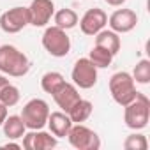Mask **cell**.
I'll list each match as a JSON object with an SVG mask.
<instances>
[{
	"label": "cell",
	"instance_id": "1",
	"mask_svg": "<svg viewBox=\"0 0 150 150\" xmlns=\"http://www.w3.org/2000/svg\"><path fill=\"white\" fill-rule=\"evenodd\" d=\"M30 71L28 57L13 44L0 46V72L13 78H23Z\"/></svg>",
	"mask_w": 150,
	"mask_h": 150
},
{
	"label": "cell",
	"instance_id": "2",
	"mask_svg": "<svg viewBox=\"0 0 150 150\" xmlns=\"http://www.w3.org/2000/svg\"><path fill=\"white\" fill-rule=\"evenodd\" d=\"M150 120V101L145 94L138 92L136 97L124 106V122L132 131H141Z\"/></svg>",
	"mask_w": 150,
	"mask_h": 150
},
{
	"label": "cell",
	"instance_id": "3",
	"mask_svg": "<svg viewBox=\"0 0 150 150\" xmlns=\"http://www.w3.org/2000/svg\"><path fill=\"white\" fill-rule=\"evenodd\" d=\"M108 87H110V94H111L113 101L117 104H120L122 108L125 104H129L138 94L136 83H134V80L131 76V72H125V71L115 72L108 81Z\"/></svg>",
	"mask_w": 150,
	"mask_h": 150
},
{
	"label": "cell",
	"instance_id": "4",
	"mask_svg": "<svg viewBox=\"0 0 150 150\" xmlns=\"http://www.w3.org/2000/svg\"><path fill=\"white\" fill-rule=\"evenodd\" d=\"M42 48L51 57L62 58V57L69 55V51H71V39L64 28L53 25V27H48L42 34Z\"/></svg>",
	"mask_w": 150,
	"mask_h": 150
},
{
	"label": "cell",
	"instance_id": "5",
	"mask_svg": "<svg viewBox=\"0 0 150 150\" xmlns=\"http://www.w3.org/2000/svg\"><path fill=\"white\" fill-rule=\"evenodd\" d=\"M20 117H21L27 129H30V131L42 129L48 122V117H50V106L44 99H30L23 106Z\"/></svg>",
	"mask_w": 150,
	"mask_h": 150
},
{
	"label": "cell",
	"instance_id": "6",
	"mask_svg": "<svg viewBox=\"0 0 150 150\" xmlns=\"http://www.w3.org/2000/svg\"><path fill=\"white\" fill-rule=\"evenodd\" d=\"M67 139L71 146L76 150H99L101 148V138L96 131L83 124H72V127L67 132Z\"/></svg>",
	"mask_w": 150,
	"mask_h": 150
},
{
	"label": "cell",
	"instance_id": "7",
	"mask_svg": "<svg viewBox=\"0 0 150 150\" xmlns=\"http://www.w3.org/2000/svg\"><path fill=\"white\" fill-rule=\"evenodd\" d=\"M71 80L78 88L88 90L97 83V67L90 62V58H78L72 65Z\"/></svg>",
	"mask_w": 150,
	"mask_h": 150
},
{
	"label": "cell",
	"instance_id": "8",
	"mask_svg": "<svg viewBox=\"0 0 150 150\" xmlns=\"http://www.w3.org/2000/svg\"><path fill=\"white\" fill-rule=\"evenodd\" d=\"M28 25H30L28 7L18 6V7H13V9L2 13V16H0V28L6 34H18Z\"/></svg>",
	"mask_w": 150,
	"mask_h": 150
},
{
	"label": "cell",
	"instance_id": "9",
	"mask_svg": "<svg viewBox=\"0 0 150 150\" xmlns=\"http://www.w3.org/2000/svg\"><path fill=\"white\" fill-rule=\"evenodd\" d=\"M28 14L32 27H46L55 14L53 0H32L28 6Z\"/></svg>",
	"mask_w": 150,
	"mask_h": 150
},
{
	"label": "cell",
	"instance_id": "10",
	"mask_svg": "<svg viewBox=\"0 0 150 150\" xmlns=\"http://www.w3.org/2000/svg\"><path fill=\"white\" fill-rule=\"evenodd\" d=\"M78 23L85 35H96L108 25V14L99 7H92L81 16V20Z\"/></svg>",
	"mask_w": 150,
	"mask_h": 150
},
{
	"label": "cell",
	"instance_id": "11",
	"mask_svg": "<svg viewBox=\"0 0 150 150\" xmlns=\"http://www.w3.org/2000/svg\"><path fill=\"white\" fill-rule=\"evenodd\" d=\"M108 25H110V30H113L117 34H127L136 28L138 14L132 9H117L108 18Z\"/></svg>",
	"mask_w": 150,
	"mask_h": 150
},
{
	"label": "cell",
	"instance_id": "12",
	"mask_svg": "<svg viewBox=\"0 0 150 150\" xmlns=\"http://www.w3.org/2000/svg\"><path fill=\"white\" fill-rule=\"evenodd\" d=\"M23 148L27 150H51L57 146V138L51 132H46L42 129L30 131L28 134H23Z\"/></svg>",
	"mask_w": 150,
	"mask_h": 150
},
{
	"label": "cell",
	"instance_id": "13",
	"mask_svg": "<svg viewBox=\"0 0 150 150\" xmlns=\"http://www.w3.org/2000/svg\"><path fill=\"white\" fill-rule=\"evenodd\" d=\"M53 99H55L57 106L60 108V111H65V113H67L74 104H76V103L81 99V96H80L76 85L65 81V83L53 94Z\"/></svg>",
	"mask_w": 150,
	"mask_h": 150
},
{
	"label": "cell",
	"instance_id": "14",
	"mask_svg": "<svg viewBox=\"0 0 150 150\" xmlns=\"http://www.w3.org/2000/svg\"><path fill=\"white\" fill-rule=\"evenodd\" d=\"M46 125L50 127V132L55 138H65L69 129L72 127V122H71V118L65 111H53V113L50 111Z\"/></svg>",
	"mask_w": 150,
	"mask_h": 150
},
{
	"label": "cell",
	"instance_id": "15",
	"mask_svg": "<svg viewBox=\"0 0 150 150\" xmlns=\"http://www.w3.org/2000/svg\"><path fill=\"white\" fill-rule=\"evenodd\" d=\"M94 37H96V46H101V48L108 50L111 55H117V53L120 51L122 41H120V37H118L117 32H113V30H110V28H108V30L103 28V30L97 32Z\"/></svg>",
	"mask_w": 150,
	"mask_h": 150
},
{
	"label": "cell",
	"instance_id": "16",
	"mask_svg": "<svg viewBox=\"0 0 150 150\" xmlns=\"http://www.w3.org/2000/svg\"><path fill=\"white\" fill-rule=\"evenodd\" d=\"M2 129H4V136L7 139H20V138H23V134L27 131L20 115H7V118L2 124Z\"/></svg>",
	"mask_w": 150,
	"mask_h": 150
},
{
	"label": "cell",
	"instance_id": "17",
	"mask_svg": "<svg viewBox=\"0 0 150 150\" xmlns=\"http://www.w3.org/2000/svg\"><path fill=\"white\" fill-rule=\"evenodd\" d=\"M92 111H94V104L90 101H87V99H80L67 111V115H69L72 124H83V122H87L90 118Z\"/></svg>",
	"mask_w": 150,
	"mask_h": 150
},
{
	"label": "cell",
	"instance_id": "18",
	"mask_svg": "<svg viewBox=\"0 0 150 150\" xmlns=\"http://www.w3.org/2000/svg\"><path fill=\"white\" fill-rule=\"evenodd\" d=\"M53 21L57 27L64 28V30H71L78 25L80 21V16L76 14V11H72L69 7H64V9H58L55 14H53Z\"/></svg>",
	"mask_w": 150,
	"mask_h": 150
},
{
	"label": "cell",
	"instance_id": "19",
	"mask_svg": "<svg viewBox=\"0 0 150 150\" xmlns=\"http://www.w3.org/2000/svg\"><path fill=\"white\" fill-rule=\"evenodd\" d=\"M64 83H65V78L62 76L58 71H50V72H46L44 76L41 78V88L46 94H50V96H53Z\"/></svg>",
	"mask_w": 150,
	"mask_h": 150
},
{
	"label": "cell",
	"instance_id": "20",
	"mask_svg": "<svg viewBox=\"0 0 150 150\" xmlns=\"http://www.w3.org/2000/svg\"><path fill=\"white\" fill-rule=\"evenodd\" d=\"M113 57H115V55H111L108 50H104V48H101V46H96V44H94V48L90 50V55H88L90 62H92L97 69H106V67H110L111 62H113Z\"/></svg>",
	"mask_w": 150,
	"mask_h": 150
},
{
	"label": "cell",
	"instance_id": "21",
	"mask_svg": "<svg viewBox=\"0 0 150 150\" xmlns=\"http://www.w3.org/2000/svg\"><path fill=\"white\" fill-rule=\"evenodd\" d=\"M132 80H134V83H139V85H148L150 83V60H146V58H143V60H139L136 65H134V69H132Z\"/></svg>",
	"mask_w": 150,
	"mask_h": 150
},
{
	"label": "cell",
	"instance_id": "22",
	"mask_svg": "<svg viewBox=\"0 0 150 150\" xmlns=\"http://www.w3.org/2000/svg\"><path fill=\"white\" fill-rule=\"evenodd\" d=\"M20 97H21L20 88H18V87H14L13 83H9L7 87H4V88H2V92H0V103L6 104L7 108L16 106V104L20 103Z\"/></svg>",
	"mask_w": 150,
	"mask_h": 150
},
{
	"label": "cell",
	"instance_id": "23",
	"mask_svg": "<svg viewBox=\"0 0 150 150\" xmlns=\"http://www.w3.org/2000/svg\"><path fill=\"white\" fill-rule=\"evenodd\" d=\"M124 148L125 150H146L148 148V141L146 136L141 132H132L124 139Z\"/></svg>",
	"mask_w": 150,
	"mask_h": 150
},
{
	"label": "cell",
	"instance_id": "24",
	"mask_svg": "<svg viewBox=\"0 0 150 150\" xmlns=\"http://www.w3.org/2000/svg\"><path fill=\"white\" fill-rule=\"evenodd\" d=\"M6 118H7V106L0 103V127H2V124H4Z\"/></svg>",
	"mask_w": 150,
	"mask_h": 150
},
{
	"label": "cell",
	"instance_id": "25",
	"mask_svg": "<svg viewBox=\"0 0 150 150\" xmlns=\"http://www.w3.org/2000/svg\"><path fill=\"white\" fill-rule=\"evenodd\" d=\"M104 2H106L108 6H111V7H122L127 0H104Z\"/></svg>",
	"mask_w": 150,
	"mask_h": 150
},
{
	"label": "cell",
	"instance_id": "26",
	"mask_svg": "<svg viewBox=\"0 0 150 150\" xmlns=\"http://www.w3.org/2000/svg\"><path fill=\"white\" fill-rule=\"evenodd\" d=\"M9 83H11V81L7 80L6 74H0V92H2V88H4V87H7Z\"/></svg>",
	"mask_w": 150,
	"mask_h": 150
},
{
	"label": "cell",
	"instance_id": "27",
	"mask_svg": "<svg viewBox=\"0 0 150 150\" xmlns=\"http://www.w3.org/2000/svg\"><path fill=\"white\" fill-rule=\"evenodd\" d=\"M6 148H21V145L13 143V139H11V141H7V143H6Z\"/></svg>",
	"mask_w": 150,
	"mask_h": 150
}]
</instances>
